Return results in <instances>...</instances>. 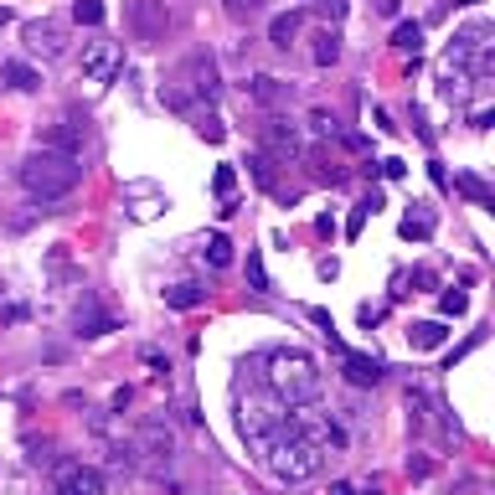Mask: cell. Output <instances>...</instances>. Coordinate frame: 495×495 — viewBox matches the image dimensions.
<instances>
[{
    "instance_id": "1",
    "label": "cell",
    "mask_w": 495,
    "mask_h": 495,
    "mask_svg": "<svg viewBox=\"0 0 495 495\" xmlns=\"http://www.w3.org/2000/svg\"><path fill=\"white\" fill-rule=\"evenodd\" d=\"M325 439H331V444H346V433H341L336 423H325V429L315 433L294 418V429L263 454V460H269V475L279 480V485H304V480L320 475V464H325Z\"/></svg>"
},
{
    "instance_id": "2",
    "label": "cell",
    "mask_w": 495,
    "mask_h": 495,
    "mask_svg": "<svg viewBox=\"0 0 495 495\" xmlns=\"http://www.w3.org/2000/svg\"><path fill=\"white\" fill-rule=\"evenodd\" d=\"M258 367L269 371L263 382H269V392L279 402H284L289 413L294 408H310V402H320V392H325V377H320V361L310 351H300V346H279V351H269Z\"/></svg>"
},
{
    "instance_id": "3",
    "label": "cell",
    "mask_w": 495,
    "mask_h": 495,
    "mask_svg": "<svg viewBox=\"0 0 495 495\" xmlns=\"http://www.w3.org/2000/svg\"><path fill=\"white\" fill-rule=\"evenodd\" d=\"M21 186L36 196V202H63L73 186H78V160H63V155H47V150H32V155L21 160Z\"/></svg>"
},
{
    "instance_id": "4",
    "label": "cell",
    "mask_w": 495,
    "mask_h": 495,
    "mask_svg": "<svg viewBox=\"0 0 495 495\" xmlns=\"http://www.w3.org/2000/svg\"><path fill=\"white\" fill-rule=\"evenodd\" d=\"M238 429H243V439H248V449H253V454H269V449L279 444L294 423H289V408L279 398H248V408H243V418H238Z\"/></svg>"
},
{
    "instance_id": "5",
    "label": "cell",
    "mask_w": 495,
    "mask_h": 495,
    "mask_svg": "<svg viewBox=\"0 0 495 495\" xmlns=\"http://www.w3.org/2000/svg\"><path fill=\"white\" fill-rule=\"evenodd\" d=\"M129 454H134V470L165 475V464H171V454H176V433L165 429V423H140V429H134Z\"/></svg>"
},
{
    "instance_id": "6",
    "label": "cell",
    "mask_w": 495,
    "mask_h": 495,
    "mask_svg": "<svg viewBox=\"0 0 495 495\" xmlns=\"http://www.w3.org/2000/svg\"><path fill=\"white\" fill-rule=\"evenodd\" d=\"M124 16H129V32L140 36V42H160V36L171 32V5L165 0H134Z\"/></svg>"
},
{
    "instance_id": "7",
    "label": "cell",
    "mask_w": 495,
    "mask_h": 495,
    "mask_svg": "<svg viewBox=\"0 0 495 495\" xmlns=\"http://www.w3.org/2000/svg\"><path fill=\"white\" fill-rule=\"evenodd\" d=\"M119 63H124V47H119V42H109V36H98V42H88V47H83V78L109 83L114 73H119Z\"/></svg>"
},
{
    "instance_id": "8",
    "label": "cell",
    "mask_w": 495,
    "mask_h": 495,
    "mask_svg": "<svg viewBox=\"0 0 495 495\" xmlns=\"http://www.w3.org/2000/svg\"><path fill=\"white\" fill-rule=\"evenodd\" d=\"M21 47L32 52V57H63V26L57 21H26L21 26Z\"/></svg>"
},
{
    "instance_id": "9",
    "label": "cell",
    "mask_w": 495,
    "mask_h": 495,
    "mask_svg": "<svg viewBox=\"0 0 495 495\" xmlns=\"http://www.w3.org/2000/svg\"><path fill=\"white\" fill-rule=\"evenodd\" d=\"M36 150H47V155H63V160H78L83 165V134L67 124H47L36 134Z\"/></svg>"
},
{
    "instance_id": "10",
    "label": "cell",
    "mask_w": 495,
    "mask_h": 495,
    "mask_svg": "<svg viewBox=\"0 0 495 495\" xmlns=\"http://www.w3.org/2000/svg\"><path fill=\"white\" fill-rule=\"evenodd\" d=\"M258 144H263V155L269 160H289V155H300V129L284 124V119H273V124H263Z\"/></svg>"
},
{
    "instance_id": "11",
    "label": "cell",
    "mask_w": 495,
    "mask_h": 495,
    "mask_svg": "<svg viewBox=\"0 0 495 495\" xmlns=\"http://www.w3.org/2000/svg\"><path fill=\"white\" fill-rule=\"evenodd\" d=\"M124 212L134 217V223H150V217L165 212V196H160L155 186H144V181H129L124 186Z\"/></svg>"
},
{
    "instance_id": "12",
    "label": "cell",
    "mask_w": 495,
    "mask_h": 495,
    "mask_svg": "<svg viewBox=\"0 0 495 495\" xmlns=\"http://www.w3.org/2000/svg\"><path fill=\"white\" fill-rule=\"evenodd\" d=\"M57 495H104V475H98L94 464H63Z\"/></svg>"
},
{
    "instance_id": "13",
    "label": "cell",
    "mask_w": 495,
    "mask_h": 495,
    "mask_svg": "<svg viewBox=\"0 0 495 495\" xmlns=\"http://www.w3.org/2000/svg\"><path fill=\"white\" fill-rule=\"evenodd\" d=\"M341 377L351 387H377L382 382V361L377 356H361V351H341Z\"/></svg>"
},
{
    "instance_id": "14",
    "label": "cell",
    "mask_w": 495,
    "mask_h": 495,
    "mask_svg": "<svg viewBox=\"0 0 495 495\" xmlns=\"http://www.w3.org/2000/svg\"><path fill=\"white\" fill-rule=\"evenodd\" d=\"M73 331H78V336H109V331H114V315H104V310H98L94 294H83V304L73 310Z\"/></svg>"
},
{
    "instance_id": "15",
    "label": "cell",
    "mask_w": 495,
    "mask_h": 495,
    "mask_svg": "<svg viewBox=\"0 0 495 495\" xmlns=\"http://www.w3.org/2000/svg\"><path fill=\"white\" fill-rule=\"evenodd\" d=\"M0 83H5V88H16V94H36V88H42V73H36L32 63L11 57V63H0Z\"/></svg>"
},
{
    "instance_id": "16",
    "label": "cell",
    "mask_w": 495,
    "mask_h": 495,
    "mask_svg": "<svg viewBox=\"0 0 495 495\" xmlns=\"http://www.w3.org/2000/svg\"><path fill=\"white\" fill-rule=\"evenodd\" d=\"M248 98H253V104H263V109H273V104L284 98V83L269 78V73H253V78H248Z\"/></svg>"
},
{
    "instance_id": "17",
    "label": "cell",
    "mask_w": 495,
    "mask_h": 495,
    "mask_svg": "<svg viewBox=\"0 0 495 495\" xmlns=\"http://www.w3.org/2000/svg\"><path fill=\"white\" fill-rule=\"evenodd\" d=\"M408 341H413V351H439L444 346V325L439 320H418L413 331H408Z\"/></svg>"
},
{
    "instance_id": "18",
    "label": "cell",
    "mask_w": 495,
    "mask_h": 495,
    "mask_svg": "<svg viewBox=\"0 0 495 495\" xmlns=\"http://www.w3.org/2000/svg\"><path fill=\"white\" fill-rule=\"evenodd\" d=\"M439 83H444V98H460L464 104V94H470V88H475V73H464V67H439Z\"/></svg>"
},
{
    "instance_id": "19",
    "label": "cell",
    "mask_w": 495,
    "mask_h": 495,
    "mask_svg": "<svg viewBox=\"0 0 495 495\" xmlns=\"http://www.w3.org/2000/svg\"><path fill=\"white\" fill-rule=\"evenodd\" d=\"M192 124H196V134H202L207 144H217V140L227 134V124H223V114H217V109H196Z\"/></svg>"
},
{
    "instance_id": "20",
    "label": "cell",
    "mask_w": 495,
    "mask_h": 495,
    "mask_svg": "<svg viewBox=\"0 0 495 495\" xmlns=\"http://www.w3.org/2000/svg\"><path fill=\"white\" fill-rule=\"evenodd\" d=\"M294 36H300V16H294V11H284V16L269 21V42H273V47H289Z\"/></svg>"
},
{
    "instance_id": "21",
    "label": "cell",
    "mask_w": 495,
    "mask_h": 495,
    "mask_svg": "<svg viewBox=\"0 0 495 495\" xmlns=\"http://www.w3.org/2000/svg\"><path fill=\"white\" fill-rule=\"evenodd\" d=\"M202 304V289L196 284H171L165 289V310H196Z\"/></svg>"
},
{
    "instance_id": "22",
    "label": "cell",
    "mask_w": 495,
    "mask_h": 495,
    "mask_svg": "<svg viewBox=\"0 0 495 495\" xmlns=\"http://www.w3.org/2000/svg\"><path fill=\"white\" fill-rule=\"evenodd\" d=\"M402 238H433V217L423 207H413L402 217Z\"/></svg>"
},
{
    "instance_id": "23",
    "label": "cell",
    "mask_w": 495,
    "mask_h": 495,
    "mask_svg": "<svg viewBox=\"0 0 495 495\" xmlns=\"http://www.w3.org/2000/svg\"><path fill=\"white\" fill-rule=\"evenodd\" d=\"M315 63H320V67L341 63V36H336V32H320V36H315Z\"/></svg>"
},
{
    "instance_id": "24",
    "label": "cell",
    "mask_w": 495,
    "mask_h": 495,
    "mask_svg": "<svg viewBox=\"0 0 495 495\" xmlns=\"http://www.w3.org/2000/svg\"><path fill=\"white\" fill-rule=\"evenodd\" d=\"M392 47L398 52H418L423 47V26H418V21H402L398 32H392Z\"/></svg>"
},
{
    "instance_id": "25",
    "label": "cell",
    "mask_w": 495,
    "mask_h": 495,
    "mask_svg": "<svg viewBox=\"0 0 495 495\" xmlns=\"http://www.w3.org/2000/svg\"><path fill=\"white\" fill-rule=\"evenodd\" d=\"M207 263H212V269H227V263H233V243H227L223 233L207 243Z\"/></svg>"
},
{
    "instance_id": "26",
    "label": "cell",
    "mask_w": 495,
    "mask_h": 495,
    "mask_svg": "<svg viewBox=\"0 0 495 495\" xmlns=\"http://www.w3.org/2000/svg\"><path fill=\"white\" fill-rule=\"evenodd\" d=\"M310 129H315V134H325V140H341L336 114H325V109H315V114H310Z\"/></svg>"
},
{
    "instance_id": "27",
    "label": "cell",
    "mask_w": 495,
    "mask_h": 495,
    "mask_svg": "<svg viewBox=\"0 0 495 495\" xmlns=\"http://www.w3.org/2000/svg\"><path fill=\"white\" fill-rule=\"evenodd\" d=\"M73 16H78L83 26H98V21H104V0H78V5H73Z\"/></svg>"
},
{
    "instance_id": "28",
    "label": "cell",
    "mask_w": 495,
    "mask_h": 495,
    "mask_svg": "<svg viewBox=\"0 0 495 495\" xmlns=\"http://www.w3.org/2000/svg\"><path fill=\"white\" fill-rule=\"evenodd\" d=\"M248 171H253V181H258V186H273V160L263 155V150H258V155L248 160Z\"/></svg>"
},
{
    "instance_id": "29",
    "label": "cell",
    "mask_w": 495,
    "mask_h": 495,
    "mask_svg": "<svg viewBox=\"0 0 495 495\" xmlns=\"http://www.w3.org/2000/svg\"><path fill=\"white\" fill-rule=\"evenodd\" d=\"M460 192H464V196H475L480 207H490V192H485V181H475V176H470V171H464V176H460Z\"/></svg>"
},
{
    "instance_id": "30",
    "label": "cell",
    "mask_w": 495,
    "mask_h": 495,
    "mask_svg": "<svg viewBox=\"0 0 495 495\" xmlns=\"http://www.w3.org/2000/svg\"><path fill=\"white\" fill-rule=\"evenodd\" d=\"M470 310V300H464L460 289H444V300H439V315H464Z\"/></svg>"
},
{
    "instance_id": "31",
    "label": "cell",
    "mask_w": 495,
    "mask_h": 495,
    "mask_svg": "<svg viewBox=\"0 0 495 495\" xmlns=\"http://www.w3.org/2000/svg\"><path fill=\"white\" fill-rule=\"evenodd\" d=\"M248 284L269 289V273H263V258H258V253H248Z\"/></svg>"
},
{
    "instance_id": "32",
    "label": "cell",
    "mask_w": 495,
    "mask_h": 495,
    "mask_svg": "<svg viewBox=\"0 0 495 495\" xmlns=\"http://www.w3.org/2000/svg\"><path fill=\"white\" fill-rule=\"evenodd\" d=\"M315 11H320L325 21H341V16H346V0H320Z\"/></svg>"
},
{
    "instance_id": "33",
    "label": "cell",
    "mask_w": 495,
    "mask_h": 495,
    "mask_svg": "<svg viewBox=\"0 0 495 495\" xmlns=\"http://www.w3.org/2000/svg\"><path fill=\"white\" fill-rule=\"evenodd\" d=\"M408 475H413V480L433 475V460H429V454H413V460H408Z\"/></svg>"
},
{
    "instance_id": "34",
    "label": "cell",
    "mask_w": 495,
    "mask_h": 495,
    "mask_svg": "<svg viewBox=\"0 0 495 495\" xmlns=\"http://www.w3.org/2000/svg\"><path fill=\"white\" fill-rule=\"evenodd\" d=\"M227 11H233V16H253L258 11V0H223Z\"/></svg>"
},
{
    "instance_id": "35",
    "label": "cell",
    "mask_w": 495,
    "mask_h": 495,
    "mask_svg": "<svg viewBox=\"0 0 495 495\" xmlns=\"http://www.w3.org/2000/svg\"><path fill=\"white\" fill-rule=\"evenodd\" d=\"M217 192L233 196V165H217Z\"/></svg>"
},
{
    "instance_id": "36",
    "label": "cell",
    "mask_w": 495,
    "mask_h": 495,
    "mask_svg": "<svg viewBox=\"0 0 495 495\" xmlns=\"http://www.w3.org/2000/svg\"><path fill=\"white\" fill-rule=\"evenodd\" d=\"M382 176L398 181V176H408V165H402V160H382Z\"/></svg>"
},
{
    "instance_id": "37",
    "label": "cell",
    "mask_w": 495,
    "mask_h": 495,
    "mask_svg": "<svg viewBox=\"0 0 495 495\" xmlns=\"http://www.w3.org/2000/svg\"><path fill=\"white\" fill-rule=\"evenodd\" d=\"M11 21H16L11 16V5H0V26H11Z\"/></svg>"
},
{
    "instance_id": "38",
    "label": "cell",
    "mask_w": 495,
    "mask_h": 495,
    "mask_svg": "<svg viewBox=\"0 0 495 495\" xmlns=\"http://www.w3.org/2000/svg\"><path fill=\"white\" fill-rule=\"evenodd\" d=\"M460 5H480V0H460Z\"/></svg>"
}]
</instances>
